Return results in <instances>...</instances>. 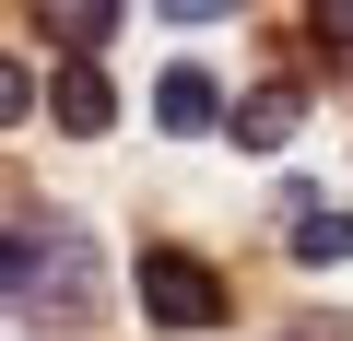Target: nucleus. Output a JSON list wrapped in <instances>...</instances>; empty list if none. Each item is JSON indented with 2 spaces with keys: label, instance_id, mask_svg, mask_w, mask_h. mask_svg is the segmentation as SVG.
<instances>
[{
  "label": "nucleus",
  "instance_id": "nucleus-1",
  "mask_svg": "<svg viewBox=\"0 0 353 341\" xmlns=\"http://www.w3.org/2000/svg\"><path fill=\"white\" fill-rule=\"evenodd\" d=\"M141 306H153V329H224V282L189 247H141Z\"/></svg>",
  "mask_w": 353,
  "mask_h": 341
},
{
  "label": "nucleus",
  "instance_id": "nucleus-2",
  "mask_svg": "<svg viewBox=\"0 0 353 341\" xmlns=\"http://www.w3.org/2000/svg\"><path fill=\"white\" fill-rule=\"evenodd\" d=\"M236 141H248V153H283V141H294V83H259V94L236 106Z\"/></svg>",
  "mask_w": 353,
  "mask_h": 341
},
{
  "label": "nucleus",
  "instance_id": "nucleus-3",
  "mask_svg": "<svg viewBox=\"0 0 353 341\" xmlns=\"http://www.w3.org/2000/svg\"><path fill=\"white\" fill-rule=\"evenodd\" d=\"M294 259H306V271H330V259H353V224H341L330 200H306V189H294Z\"/></svg>",
  "mask_w": 353,
  "mask_h": 341
},
{
  "label": "nucleus",
  "instance_id": "nucleus-4",
  "mask_svg": "<svg viewBox=\"0 0 353 341\" xmlns=\"http://www.w3.org/2000/svg\"><path fill=\"white\" fill-rule=\"evenodd\" d=\"M59 130L83 141V130H106V83H94V59H71L59 71Z\"/></svg>",
  "mask_w": 353,
  "mask_h": 341
},
{
  "label": "nucleus",
  "instance_id": "nucleus-5",
  "mask_svg": "<svg viewBox=\"0 0 353 341\" xmlns=\"http://www.w3.org/2000/svg\"><path fill=\"white\" fill-rule=\"evenodd\" d=\"M153 118H165V130H201V118H212V83H201V71H165V83H153Z\"/></svg>",
  "mask_w": 353,
  "mask_h": 341
}]
</instances>
